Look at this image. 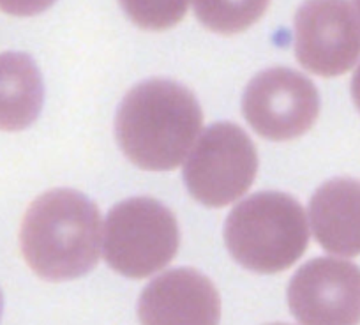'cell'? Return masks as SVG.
<instances>
[{"label": "cell", "instance_id": "obj_7", "mask_svg": "<svg viewBox=\"0 0 360 325\" xmlns=\"http://www.w3.org/2000/svg\"><path fill=\"white\" fill-rule=\"evenodd\" d=\"M295 55L323 78L348 72L360 58V22L348 0H307L295 15Z\"/></svg>", "mask_w": 360, "mask_h": 325}, {"label": "cell", "instance_id": "obj_16", "mask_svg": "<svg viewBox=\"0 0 360 325\" xmlns=\"http://www.w3.org/2000/svg\"><path fill=\"white\" fill-rule=\"evenodd\" d=\"M353 4H355V13H356V16H359V22H360V0H353Z\"/></svg>", "mask_w": 360, "mask_h": 325}, {"label": "cell", "instance_id": "obj_5", "mask_svg": "<svg viewBox=\"0 0 360 325\" xmlns=\"http://www.w3.org/2000/svg\"><path fill=\"white\" fill-rule=\"evenodd\" d=\"M258 154L240 126H210L191 148L184 165V181L196 202L224 207L240 198L255 182Z\"/></svg>", "mask_w": 360, "mask_h": 325}, {"label": "cell", "instance_id": "obj_2", "mask_svg": "<svg viewBox=\"0 0 360 325\" xmlns=\"http://www.w3.org/2000/svg\"><path fill=\"white\" fill-rule=\"evenodd\" d=\"M20 246L29 267L46 281L89 274L101 253V214L85 195L53 189L27 210Z\"/></svg>", "mask_w": 360, "mask_h": 325}, {"label": "cell", "instance_id": "obj_14", "mask_svg": "<svg viewBox=\"0 0 360 325\" xmlns=\"http://www.w3.org/2000/svg\"><path fill=\"white\" fill-rule=\"evenodd\" d=\"M57 0H0V11L11 16H36L46 11Z\"/></svg>", "mask_w": 360, "mask_h": 325}, {"label": "cell", "instance_id": "obj_11", "mask_svg": "<svg viewBox=\"0 0 360 325\" xmlns=\"http://www.w3.org/2000/svg\"><path fill=\"white\" fill-rule=\"evenodd\" d=\"M44 87L36 62L27 53H0V129H27L43 108Z\"/></svg>", "mask_w": 360, "mask_h": 325}, {"label": "cell", "instance_id": "obj_12", "mask_svg": "<svg viewBox=\"0 0 360 325\" xmlns=\"http://www.w3.org/2000/svg\"><path fill=\"white\" fill-rule=\"evenodd\" d=\"M193 4L205 29L233 36L251 29L266 13L270 0H193Z\"/></svg>", "mask_w": 360, "mask_h": 325}, {"label": "cell", "instance_id": "obj_3", "mask_svg": "<svg viewBox=\"0 0 360 325\" xmlns=\"http://www.w3.org/2000/svg\"><path fill=\"white\" fill-rule=\"evenodd\" d=\"M224 242L242 267L258 274H278L306 253L307 216L302 205L285 193H256L233 207L224 227Z\"/></svg>", "mask_w": 360, "mask_h": 325}, {"label": "cell", "instance_id": "obj_13", "mask_svg": "<svg viewBox=\"0 0 360 325\" xmlns=\"http://www.w3.org/2000/svg\"><path fill=\"white\" fill-rule=\"evenodd\" d=\"M120 6L134 25L161 32L184 20L189 0H120Z\"/></svg>", "mask_w": 360, "mask_h": 325}, {"label": "cell", "instance_id": "obj_17", "mask_svg": "<svg viewBox=\"0 0 360 325\" xmlns=\"http://www.w3.org/2000/svg\"><path fill=\"white\" fill-rule=\"evenodd\" d=\"M2 307H4V299H2V292H0V317H2Z\"/></svg>", "mask_w": 360, "mask_h": 325}, {"label": "cell", "instance_id": "obj_1", "mask_svg": "<svg viewBox=\"0 0 360 325\" xmlns=\"http://www.w3.org/2000/svg\"><path fill=\"white\" fill-rule=\"evenodd\" d=\"M202 124V108L189 89L155 78L127 92L117 113L115 136L136 167L168 172L184 162Z\"/></svg>", "mask_w": 360, "mask_h": 325}, {"label": "cell", "instance_id": "obj_18", "mask_svg": "<svg viewBox=\"0 0 360 325\" xmlns=\"http://www.w3.org/2000/svg\"><path fill=\"white\" fill-rule=\"evenodd\" d=\"M266 325H288V324H266Z\"/></svg>", "mask_w": 360, "mask_h": 325}, {"label": "cell", "instance_id": "obj_10", "mask_svg": "<svg viewBox=\"0 0 360 325\" xmlns=\"http://www.w3.org/2000/svg\"><path fill=\"white\" fill-rule=\"evenodd\" d=\"M311 227L325 251L338 257L360 255V182L353 179L328 181L309 203Z\"/></svg>", "mask_w": 360, "mask_h": 325}, {"label": "cell", "instance_id": "obj_9", "mask_svg": "<svg viewBox=\"0 0 360 325\" xmlns=\"http://www.w3.org/2000/svg\"><path fill=\"white\" fill-rule=\"evenodd\" d=\"M141 325H219L221 297L214 283L195 269H172L141 292Z\"/></svg>", "mask_w": 360, "mask_h": 325}, {"label": "cell", "instance_id": "obj_8", "mask_svg": "<svg viewBox=\"0 0 360 325\" xmlns=\"http://www.w3.org/2000/svg\"><path fill=\"white\" fill-rule=\"evenodd\" d=\"M288 304L300 325H360V267L314 258L295 272Z\"/></svg>", "mask_w": 360, "mask_h": 325}, {"label": "cell", "instance_id": "obj_4", "mask_svg": "<svg viewBox=\"0 0 360 325\" xmlns=\"http://www.w3.org/2000/svg\"><path fill=\"white\" fill-rule=\"evenodd\" d=\"M180 244L176 217L161 202L129 198L110 210L103 253L110 267L131 279H143L165 269Z\"/></svg>", "mask_w": 360, "mask_h": 325}, {"label": "cell", "instance_id": "obj_15", "mask_svg": "<svg viewBox=\"0 0 360 325\" xmlns=\"http://www.w3.org/2000/svg\"><path fill=\"white\" fill-rule=\"evenodd\" d=\"M352 98H353V103H355V106L360 112V65L356 68L355 75H353L352 78Z\"/></svg>", "mask_w": 360, "mask_h": 325}, {"label": "cell", "instance_id": "obj_6", "mask_svg": "<svg viewBox=\"0 0 360 325\" xmlns=\"http://www.w3.org/2000/svg\"><path fill=\"white\" fill-rule=\"evenodd\" d=\"M242 112L259 136L293 140L314 126L320 115V96L307 76L288 68H272L249 82Z\"/></svg>", "mask_w": 360, "mask_h": 325}]
</instances>
